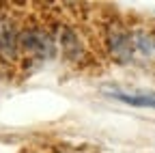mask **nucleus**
Wrapping results in <instances>:
<instances>
[{"instance_id":"obj_1","label":"nucleus","mask_w":155,"mask_h":153,"mask_svg":"<svg viewBox=\"0 0 155 153\" xmlns=\"http://www.w3.org/2000/svg\"><path fill=\"white\" fill-rule=\"evenodd\" d=\"M56 32L50 28L30 22L19 30V54L28 56L32 61H50L56 54Z\"/></svg>"},{"instance_id":"obj_2","label":"nucleus","mask_w":155,"mask_h":153,"mask_svg":"<svg viewBox=\"0 0 155 153\" xmlns=\"http://www.w3.org/2000/svg\"><path fill=\"white\" fill-rule=\"evenodd\" d=\"M104 48L108 56L116 65H129L134 63V43H131V30L125 28L121 22H112L104 32Z\"/></svg>"},{"instance_id":"obj_3","label":"nucleus","mask_w":155,"mask_h":153,"mask_svg":"<svg viewBox=\"0 0 155 153\" xmlns=\"http://www.w3.org/2000/svg\"><path fill=\"white\" fill-rule=\"evenodd\" d=\"M19 28L11 13L0 11V56L15 61L19 56Z\"/></svg>"},{"instance_id":"obj_4","label":"nucleus","mask_w":155,"mask_h":153,"mask_svg":"<svg viewBox=\"0 0 155 153\" xmlns=\"http://www.w3.org/2000/svg\"><path fill=\"white\" fill-rule=\"evenodd\" d=\"M104 95L119 104L134 106V108H151L155 110V91H144V88H104Z\"/></svg>"},{"instance_id":"obj_5","label":"nucleus","mask_w":155,"mask_h":153,"mask_svg":"<svg viewBox=\"0 0 155 153\" xmlns=\"http://www.w3.org/2000/svg\"><path fill=\"white\" fill-rule=\"evenodd\" d=\"M56 45L63 52V56L71 63H80L86 56V48L71 26H58L56 28Z\"/></svg>"},{"instance_id":"obj_6","label":"nucleus","mask_w":155,"mask_h":153,"mask_svg":"<svg viewBox=\"0 0 155 153\" xmlns=\"http://www.w3.org/2000/svg\"><path fill=\"white\" fill-rule=\"evenodd\" d=\"M131 43H134L136 56H140V58L155 56V32H149L144 28H134L131 30Z\"/></svg>"}]
</instances>
